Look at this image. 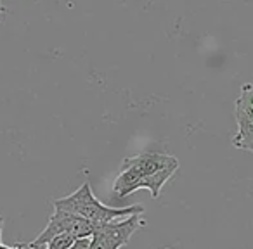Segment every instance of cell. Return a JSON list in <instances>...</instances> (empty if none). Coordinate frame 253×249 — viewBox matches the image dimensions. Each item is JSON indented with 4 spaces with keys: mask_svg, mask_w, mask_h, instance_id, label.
Instances as JSON below:
<instances>
[{
    "mask_svg": "<svg viewBox=\"0 0 253 249\" xmlns=\"http://www.w3.org/2000/svg\"><path fill=\"white\" fill-rule=\"evenodd\" d=\"M172 168L179 170V161L165 152L146 151L134 158L123 159L120 166V175L116 177L113 185V194H116V199H125L126 196L139 190L144 178Z\"/></svg>",
    "mask_w": 253,
    "mask_h": 249,
    "instance_id": "2",
    "label": "cell"
},
{
    "mask_svg": "<svg viewBox=\"0 0 253 249\" xmlns=\"http://www.w3.org/2000/svg\"><path fill=\"white\" fill-rule=\"evenodd\" d=\"M54 210L66 211V213L77 214L80 218H85L87 221L94 223L95 227L111 223L120 218L130 216V214H142L144 206L142 204H132L128 208H109L102 204L97 197L94 196L90 189V183L84 182L80 189H77L73 194L61 199H54Z\"/></svg>",
    "mask_w": 253,
    "mask_h": 249,
    "instance_id": "1",
    "label": "cell"
},
{
    "mask_svg": "<svg viewBox=\"0 0 253 249\" xmlns=\"http://www.w3.org/2000/svg\"><path fill=\"white\" fill-rule=\"evenodd\" d=\"M95 225L87 221L85 218H80L77 214L66 213V211L54 210V214L49 218L47 227L37 235L35 241L25 244V248H43L57 235H71L73 239H87L92 237L95 232Z\"/></svg>",
    "mask_w": 253,
    "mask_h": 249,
    "instance_id": "3",
    "label": "cell"
},
{
    "mask_svg": "<svg viewBox=\"0 0 253 249\" xmlns=\"http://www.w3.org/2000/svg\"><path fill=\"white\" fill-rule=\"evenodd\" d=\"M238 134L232 137V145L243 151L253 152V114L245 111H234Z\"/></svg>",
    "mask_w": 253,
    "mask_h": 249,
    "instance_id": "5",
    "label": "cell"
},
{
    "mask_svg": "<svg viewBox=\"0 0 253 249\" xmlns=\"http://www.w3.org/2000/svg\"><path fill=\"white\" fill-rule=\"evenodd\" d=\"M144 225L146 221L141 218V214H130V216H125L122 220H115L111 223L101 225V227L95 228L94 234L104 237L106 241H109L111 244H115L120 249L125 244H128L132 235L141 227H144Z\"/></svg>",
    "mask_w": 253,
    "mask_h": 249,
    "instance_id": "4",
    "label": "cell"
},
{
    "mask_svg": "<svg viewBox=\"0 0 253 249\" xmlns=\"http://www.w3.org/2000/svg\"><path fill=\"white\" fill-rule=\"evenodd\" d=\"M5 14H7V9H5V5L0 2V21H2V19H5Z\"/></svg>",
    "mask_w": 253,
    "mask_h": 249,
    "instance_id": "9",
    "label": "cell"
},
{
    "mask_svg": "<svg viewBox=\"0 0 253 249\" xmlns=\"http://www.w3.org/2000/svg\"><path fill=\"white\" fill-rule=\"evenodd\" d=\"M163 249H170V248H163Z\"/></svg>",
    "mask_w": 253,
    "mask_h": 249,
    "instance_id": "11",
    "label": "cell"
},
{
    "mask_svg": "<svg viewBox=\"0 0 253 249\" xmlns=\"http://www.w3.org/2000/svg\"><path fill=\"white\" fill-rule=\"evenodd\" d=\"M2 228H4V218L0 216V235H2Z\"/></svg>",
    "mask_w": 253,
    "mask_h": 249,
    "instance_id": "10",
    "label": "cell"
},
{
    "mask_svg": "<svg viewBox=\"0 0 253 249\" xmlns=\"http://www.w3.org/2000/svg\"><path fill=\"white\" fill-rule=\"evenodd\" d=\"M73 242L75 239L71 235H57L45 246V249H70Z\"/></svg>",
    "mask_w": 253,
    "mask_h": 249,
    "instance_id": "6",
    "label": "cell"
},
{
    "mask_svg": "<svg viewBox=\"0 0 253 249\" xmlns=\"http://www.w3.org/2000/svg\"><path fill=\"white\" fill-rule=\"evenodd\" d=\"M70 249H90V237L87 239H75Z\"/></svg>",
    "mask_w": 253,
    "mask_h": 249,
    "instance_id": "8",
    "label": "cell"
},
{
    "mask_svg": "<svg viewBox=\"0 0 253 249\" xmlns=\"http://www.w3.org/2000/svg\"><path fill=\"white\" fill-rule=\"evenodd\" d=\"M90 249H118L115 244H111L109 241H106L101 235H92L90 237Z\"/></svg>",
    "mask_w": 253,
    "mask_h": 249,
    "instance_id": "7",
    "label": "cell"
}]
</instances>
